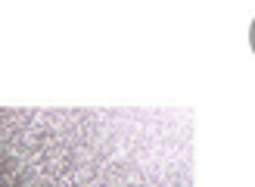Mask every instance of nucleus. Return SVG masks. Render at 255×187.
Masks as SVG:
<instances>
[{"instance_id": "obj_1", "label": "nucleus", "mask_w": 255, "mask_h": 187, "mask_svg": "<svg viewBox=\"0 0 255 187\" xmlns=\"http://www.w3.org/2000/svg\"><path fill=\"white\" fill-rule=\"evenodd\" d=\"M249 41H252V50H255V22H252V28H249Z\"/></svg>"}]
</instances>
